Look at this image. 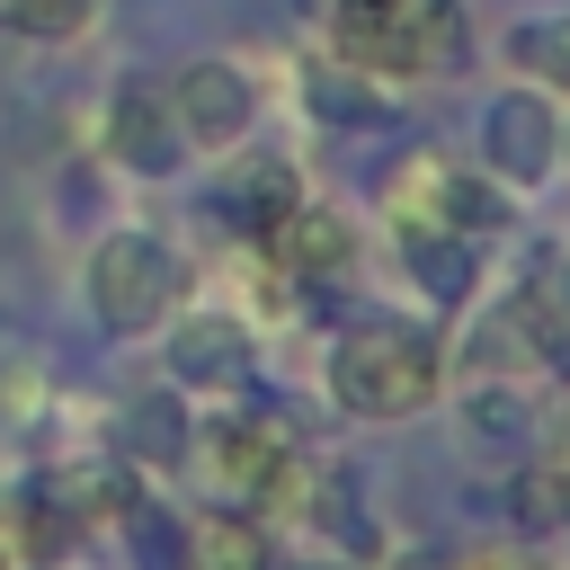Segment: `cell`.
Returning <instances> with one entry per match:
<instances>
[{
	"instance_id": "cell-22",
	"label": "cell",
	"mask_w": 570,
	"mask_h": 570,
	"mask_svg": "<svg viewBox=\"0 0 570 570\" xmlns=\"http://www.w3.org/2000/svg\"><path fill=\"white\" fill-rule=\"evenodd\" d=\"M543 472H552V490H561V517H570V436H561V454H552Z\"/></svg>"
},
{
	"instance_id": "cell-11",
	"label": "cell",
	"mask_w": 570,
	"mask_h": 570,
	"mask_svg": "<svg viewBox=\"0 0 570 570\" xmlns=\"http://www.w3.org/2000/svg\"><path fill=\"white\" fill-rule=\"evenodd\" d=\"M472 62V27L454 0H410V71H463Z\"/></svg>"
},
{
	"instance_id": "cell-18",
	"label": "cell",
	"mask_w": 570,
	"mask_h": 570,
	"mask_svg": "<svg viewBox=\"0 0 570 570\" xmlns=\"http://www.w3.org/2000/svg\"><path fill=\"white\" fill-rule=\"evenodd\" d=\"M312 107L330 116V125H374L383 107H374V89L365 80H347V71H312Z\"/></svg>"
},
{
	"instance_id": "cell-3",
	"label": "cell",
	"mask_w": 570,
	"mask_h": 570,
	"mask_svg": "<svg viewBox=\"0 0 570 570\" xmlns=\"http://www.w3.org/2000/svg\"><path fill=\"white\" fill-rule=\"evenodd\" d=\"M169 116H178L187 142H240L249 116H258V98H249V80L232 62H187L169 80Z\"/></svg>"
},
{
	"instance_id": "cell-8",
	"label": "cell",
	"mask_w": 570,
	"mask_h": 570,
	"mask_svg": "<svg viewBox=\"0 0 570 570\" xmlns=\"http://www.w3.org/2000/svg\"><path fill=\"white\" fill-rule=\"evenodd\" d=\"M517 330L534 338L543 365L570 374V267H561V258H534V267H525V285H517Z\"/></svg>"
},
{
	"instance_id": "cell-20",
	"label": "cell",
	"mask_w": 570,
	"mask_h": 570,
	"mask_svg": "<svg viewBox=\"0 0 570 570\" xmlns=\"http://www.w3.org/2000/svg\"><path fill=\"white\" fill-rule=\"evenodd\" d=\"M517 62H543L552 80H570V18L561 27H517Z\"/></svg>"
},
{
	"instance_id": "cell-19",
	"label": "cell",
	"mask_w": 570,
	"mask_h": 570,
	"mask_svg": "<svg viewBox=\"0 0 570 570\" xmlns=\"http://www.w3.org/2000/svg\"><path fill=\"white\" fill-rule=\"evenodd\" d=\"M508 517H517L525 534L561 525V490H552V472H517V481H508Z\"/></svg>"
},
{
	"instance_id": "cell-6",
	"label": "cell",
	"mask_w": 570,
	"mask_h": 570,
	"mask_svg": "<svg viewBox=\"0 0 570 570\" xmlns=\"http://www.w3.org/2000/svg\"><path fill=\"white\" fill-rule=\"evenodd\" d=\"M267 240H276V267H285V276H312V285L356 258L347 223H338V214H312V205H285V214L267 223Z\"/></svg>"
},
{
	"instance_id": "cell-7",
	"label": "cell",
	"mask_w": 570,
	"mask_h": 570,
	"mask_svg": "<svg viewBox=\"0 0 570 570\" xmlns=\"http://www.w3.org/2000/svg\"><path fill=\"white\" fill-rule=\"evenodd\" d=\"M338 53H347V71H410V0H347Z\"/></svg>"
},
{
	"instance_id": "cell-12",
	"label": "cell",
	"mask_w": 570,
	"mask_h": 570,
	"mask_svg": "<svg viewBox=\"0 0 570 570\" xmlns=\"http://www.w3.org/2000/svg\"><path fill=\"white\" fill-rule=\"evenodd\" d=\"M223 205H232L240 223H258V232H267V223H276L285 205H303V187H294V169H285L276 151H258V160H240V169H232Z\"/></svg>"
},
{
	"instance_id": "cell-1",
	"label": "cell",
	"mask_w": 570,
	"mask_h": 570,
	"mask_svg": "<svg viewBox=\"0 0 570 570\" xmlns=\"http://www.w3.org/2000/svg\"><path fill=\"white\" fill-rule=\"evenodd\" d=\"M436 374H445L436 338L410 330V321H356L338 338V356H330V392L356 419H410V410H428Z\"/></svg>"
},
{
	"instance_id": "cell-17",
	"label": "cell",
	"mask_w": 570,
	"mask_h": 570,
	"mask_svg": "<svg viewBox=\"0 0 570 570\" xmlns=\"http://www.w3.org/2000/svg\"><path fill=\"white\" fill-rule=\"evenodd\" d=\"M89 9H98V0H0V18H9L18 36H80Z\"/></svg>"
},
{
	"instance_id": "cell-2",
	"label": "cell",
	"mask_w": 570,
	"mask_h": 570,
	"mask_svg": "<svg viewBox=\"0 0 570 570\" xmlns=\"http://www.w3.org/2000/svg\"><path fill=\"white\" fill-rule=\"evenodd\" d=\"M169 294H178V258H169L160 240H142V232H107V240L89 249V312H98L116 338L151 330V321L169 312Z\"/></svg>"
},
{
	"instance_id": "cell-23",
	"label": "cell",
	"mask_w": 570,
	"mask_h": 570,
	"mask_svg": "<svg viewBox=\"0 0 570 570\" xmlns=\"http://www.w3.org/2000/svg\"><path fill=\"white\" fill-rule=\"evenodd\" d=\"M454 570H534V561H517V552H472V561H454Z\"/></svg>"
},
{
	"instance_id": "cell-16",
	"label": "cell",
	"mask_w": 570,
	"mask_h": 570,
	"mask_svg": "<svg viewBox=\"0 0 570 570\" xmlns=\"http://www.w3.org/2000/svg\"><path fill=\"white\" fill-rule=\"evenodd\" d=\"M436 205H445V232H463V240H481V232L508 223V196L490 178H436Z\"/></svg>"
},
{
	"instance_id": "cell-4",
	"label": "cell",
	"mask_w": 570,
	"mask_h": 570,
	"mask_svg": "<svg viewBox=\"0 0 570 570\" xmlns=\"http://www.w3.org/2000/svg\"><path fill=\"white\" fill-rule=\"evenodd\" d=\"M481 142H490V169H499V178H543V169H552L561 125H552V107H543L534 89H508V98H490Z\"/></svg>"
},
{
	"instance_id": "cell-13",
	"label": "cell",
	"mask_w": 570,
	"mask_h": 570,
	"mask_svg": "<svg viewBox=\"0 0 570 570\" xmlns=\"http://www.w3.org/2000/svg\"><path fill=\"white\" fill-rule=\"evenodd\" d=\"M187 561L196 570H267V525L258 517H205L187 534Z\"/></svg>"
},
{
	"instance_id": "cell-24",
	"label": "cell",
	"mask_w": 570,
	"mask_h": 570,
	"mask_svg": "<svg viewBox=\"0 0 570 570\" xmlns=\"http://www.w3.org/2000/svg\"><path fill=\"white\" fill-rule=\"evenodd\" d=\"M401 570H445V561H401Z\"/></svg>"
},
{
	"instance_id": "cell-10",
	"label": "cell",
	"mask_w": 570,
	"mask_h": 570,
	"mask_svg": "<svg viewBox=\"0 0 570 570\" xmlns=\"http://www.w3.org/2000/svg\"><path fill=\"white\" fill-rule=\"evenodd\" d=\"M169 365H178V383H232L249 365V338H240V321H187L169 338Z\"/></svg>"
},
{
	"instance_id": "cell-9",
	"label": "cell",
	"mask_w": 570,
	"mask_h": 570,
	"mask_svg": "<svg viewBox=\"0 0 570 570\" xmlns=\"http://www.w3.org/2000/svg\"><path fill=\"white\" fill-rule=\"evenodd\" d=\"M401 258H410V276H419L436 303H463V294H472V240H463V232L410 223V232H401Z\"/></svg>"
},
{
	"instance_id": "cell-14",
	"label": "cell",
	"mask_w": 570,
	"mask_h": 570,
	"mask_svg": "<svg viewBox=\"0 0 570 570\" xmlns=\"http://www.w3.org/2000/svg\"><path fill=\"white\" fill-rule=\"evenodd\" d=\"M125 454H142V463H178V454H187V410H178V392H142V401L125 410Z\"/></svg>"
},
{
	"instance_id": "cell-5",
	"label": "cell",
	"mask_w": 570,
	"mask_h": 570,
	"mask_svg": "<svg viewBox=\"0 0 570 570\" xmlns=\"http://www.w3.org/2000/svg\"><path fill=\"white\" fill-rule=\"evenodd\" d=\"M107 142H116V160H125V169H142V178H169V169H178V151H187V134H178L169 98H151V89H116Z\"/></svg>"
},
{
	"instance_id": "cell-15",
	"label": "cell",
	"mask_w": 570,
	"mask_h": 570,
	"mask_svg": "<svg viewBox=\"0 0 570 570\" xmlns=\"http://www.w3.org/2000/svg\"><path fill=\"white\" fill-rule=\"evenodd\" d=\"M285 445H294V419H232V428H223V472H232V490H258V472H267Z\"/></svg>"
},
{
	"instance_id": "cell-21",
	"label": "cell",
	"mask_w": 570,
	"mask_h": 570,
	"mask_svg": "<svg viewBox=\"0 0 570 570\" xmlns=\"http://www.w3.org/2000/svg\"><path fill=\"white\" fill-rule=\"evenodd\" d=\"M472 428H481V436H517V428H525V401H517V392H481V401H472Z\"/></svg>"
}]
</instances>
